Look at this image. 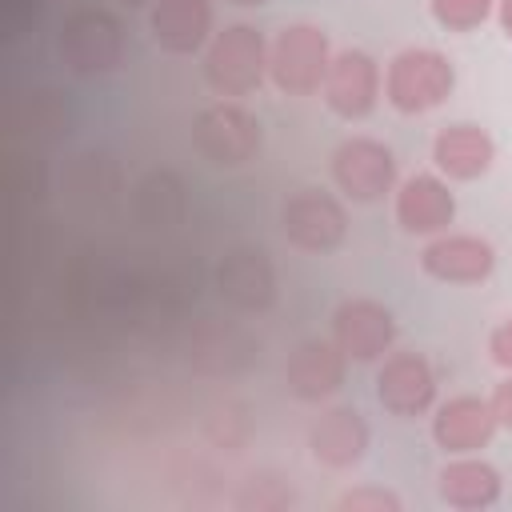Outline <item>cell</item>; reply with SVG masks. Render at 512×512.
Segmentation results:
<instances>
[{
  "instance_id": "18",
  "label": "cell",
  "mask_w": 512,
  "mask_h": 512,
  "mask_svg": "<svg viewBox=\"0 0 512 512\" xmlns=\"http://www.w3.org/2000/svg\"><path fill=\"white\" fill-rule=\"evenodd\" d=\"M436 492L456 512H484V508H496L504 480L480 452H468V456H448L440 464Z\"/></svg>"
},
{
  "instance_id": "16",
  "label": "cell",
  "mask_w": 512,
  "mask_h": 512,
  "mask_svg": "<svg viewBox=\"0 0 512 512\" xmlns=\"http://www.w3.org/2000/svg\"><path fill=\"white\" fill-rule=\"evenodd\" d=\"M152 40L172 56H196L216 36V8L212 0H156L148 8Z\"/></svg>"
},
{
  "instance_id": "5",
  "label": "cell",
  "mask_w": 512,
  "mask_h": 512,
  "mask_svg": "<svg viewBox=\"0 0 512 512\" xmlns=\"http://www.w3.org/2000/svg\"><path fill=\"white\" fill-rule=\"evenodd\" d=\"M332 188L352 204H376L400 184L396 152L376 136H348L328 156Z\"/></svg>"
},
{
  "instance_id": "21",
  "label": "cell",
  "mask_w": 512,
  "mask_h": 512,
  "mask_svg": "<svg viewBox=\"0 0 512 512\" xmlns=\"http://www.w3.org/2000/svg\"><path fill=\"white\" fill-rule=\"evenodd\" d=\"M340 512H400V496L392 488H372V484H360V488H348L340 500H336Z\"/></svg>"
},
{
  "instance_id": "14",
  "label": "cell",
  "mask_w": 512,
  "mask_h": 512,
  "mask_svg": "<svg viewBox=\"0 0 512 512\" xmlns=\"http://www.w3.org/2000/svg\"><path fill=\"white\" fill-rule=\"evenodd\" d=\"M368 444H372V428L364 412H356L352 404H332L308 424V452L316 464L332 472L356 468L368 456Z\"/></svg>"
},
{
  "instance_id": "11",
  "label": "cell",
  "mask_w": 512,
  "mask_h": 512,
  "mask_svg": "<svg viewBox=\"0 0 512 512\" xmlns=\"http://www.w3.org/2000/svg\"><path fill=\"white\" fill-rule=\"evenodd\" d=\"M428 432L444 456H468L492 444V436L500 432V420L492 412V400L460 392V396L436 400V408L428 412Z\"/></svg>"
},
{
  "instance_id": "26",
  "label": "cell",
  "mask_w": 512,
  "mask_h": 512,
  "mask_svg": "<svg viewBox=\"0 0 512 512\" xmlns=\"http://www.w3.org/2000/svg\"><path fill=\"white\" fill-rule=\"evenodd\" d=\"M116 4H124V8H152L156 0H116Z\"/></svg>"
},
{
  "instance_id": "15",
  "label": "cell",
  "mask_w": 512,
  "mask_h": 512,
  "mask_svg": "<svg viewBox=\"0 0 512 512\" xmlns=\"http://www.w3.org/2000/svg\"><path fill=\"white\" fill-rule=\"evenodd\" d=\"M348 356L340 352V344L328 336V340H300L284 364V384L296 400L304 404H320L328 396L340 392L344 384V372H348Z\"/></svg>"
},
{
  "instance_id": "25",
  "label": "cell",
  "mask_w": 512,
  "mask_h": 512,
  "mask_svg": "<svg viewBox=\"0 0 512 512\" xmlns=\"http://www.w3.org/2000/svg\"><path fill=\"white\" fill-rule=\"evenodd\" d=\"M224 4H232V8H260V4H268V0H224Z\"/></svg>"
},
{
  "instance_id": "22",
  "label": "cell",
  "mask_w": 512,
  "mask_h": 512,
  "mask_svg": "<svg viewBox=\"0 0 512 512\" xmlns=\"http://www.w3.org/2000/svg\"><path fill=\"white\" fill-rule=\"evenodd\" d=\"M488 360L496 368L512 372V312L492 324V332H488Z\"/></svg>"
},
{
  "instance_id": "6",
  "label": "cell",
  "mask_w": 512,
  "mask_h": 512,
  "mask_svg": "<svg viewBox=\"0 0 512 512\" xmlns=\"http://www.w3.org/2000/svg\"><path fill=\"white\" fill-rule=\"evenodd\" d=\"M192 140L208 164L240 168L260 156L264 128H260L256 112H248L240 100H212L208 108H200V116L192 124Z\"/></svg>"
},
{
  "instance_id": "10",
  "label": "cell",
  "mask_w": 512,
  "mask_h": 512,
  "mask_svg": "<svg viewBox=\"0 0 512 512\" xmlns=\"http://www.w3.org/2000/svg\"><path fill=\"white\" fill-rule=\"evenodd\" d=\"M332 340L352 364H380L396 348V316L372 296H348L332 312Z\"/></svg>"
},
{
  "instance_id": "2",
  "label": "cell",
  "mask_w": 512,
  "mask_h": 512,
  "mask_svg": "<svg viewBox=\"0 0 512 512\" xmlns=\"http://www.w3.org/2000/svg\"><path fill=\"white\" fill-rule=\"evenodd\" d=\"M456 88V64L440 48H400L384 64V100L400 116H424L440 108Z\"/></svg>"
},
{
  "instance_id": "3",
  "label": "cell",
  "mask_w": 512,
  "mask_h": 512,
  "mask_svg": "<svg viewBox=\"0 0 512 512\" xmlns=\"http://www.w3.org/2000/svg\"><path fill=\"white\" fill-rule=\"evenodd\" d=\"M124 48H128L124 24L108 8L80 4L60 20L56 52H60L64 68L76 72V76H104V72L120 68L124 64Z\"/></svg>"
},
{
  "instance_id": "4",
  "label": "cell",
  "mask_w": 512,
  "mask_h": 512,
  "mask_svg": "<svg viewBox=\"0 0 512 512\" xmlns=\"http://www.w3.org/2000/svg\"><path fill=\"white\" fill-rule=\"evenodd\" d=\"M328 64H332V44L320 24L296 20V24H284L268 40V84L284 96L320 92Z\"/></svg>"
},
{
  "instance_id": "12",
  "label": "cell",
  "mask_w": 512,
  "mask_h": 512,
  "mask_svg": "<svg viewBox=\"0 0 512 512\" xmlns=\"http://www.w3.org/2000/svg\"><path fill=\"white\" fill-rule=\"evenodd\" d=\"M392 216L408 236H440L456 220V192L440 172H412L392 188Z\"/></svg>"
},
{
  "instance_id": "7",
  "label": "cell",
  "mask_w": 512,
  "mask_h": 512,
  "mask_svg": "<svg viewBox=\"0 0 512 512\" xmlns=\"http://www.w3.org/2000/svg\"><path fill=\"white\" fill-rule=\"evenodd\" d=\"M280 232L292 248L328 256L348 240V208L340 192L324 188H296L280 208Z\"/></svg>"
},
{
  "instance_id": "23",
  "label": "cell",
  "mask_w": 512,
  "mask_h": 512,
  "mask_svg": "<svg viewBox=\"0 0 512 512\" xmlns=\"http://www.w3.org/2000/svg\"><path fill=\"white\" fill-rule=\"evenodd\" d=\"M492 412H496V420H500V428H508L512 432V372L492 388Z\"/></svg>"
},
{
  "instance_id": "1",
  "label": "cell",
  "mask_w": 512,
  "mask_h": 512,
  "mask_svg": "<svg viewBox=\"0 0 512 512\" xmlns=\"http://www.w3.org/2000/svg\"><path fill=\"white\" fill-rule=\"evenodd\" d=\"M204 84L220 100H244L268 80V40L256 24H224L200 52Z\"/></svg>"
},
{
  "instance_id": "17",
  "label": "cell",
  "mask_w": 512,
  "mask_h": 512,
  "mask_svg": "<svg viewBox=\"0 0 512 512\" xmlns=\"http://www.w3.org/2000/svg\"><path fill=\"white\" fill-rule=\"evenodd\" d=\"M492 160H496V140L488 128H480L472 120L444 124L432 136V164L444 180H456V184L480 180L492 168Z\"/></svg>"
},
{
  "instance_id": "8",
  "label": "cell",
  "mask_w": 512,
  "mask_h": 512,
  "mask_svg": "<svg viewBox=\"0 0 512 512\" xmlns=\"http://www.w3.org/2000/svg\"><path fill=\"white\" fill-rule=\"evenodd\" d=\"M320 96L328 104L332 116L340 120H364L376 112L380 96H384V68L372 52L364 48H340L332 52L328 76L320 84Z\"/></svg>"
},
{
  "instance_id": "24",
  "label": "cell",
  "mask_w": 512,
  "mask_h": 512,
  "mask_svg": "<svg viewBox=\"0 0 512 512\" xmlns=\"http://www.w3.org/2000/svg\"><path fill=\"white\" fill-rule=\"evenodd\" d=\"M496 24H500V32L512 40V0H496Z\"/></svg>"
},
{
  "instance_id": "9",
  "label": "cell",
  "mask_w": 512,
  "mask_h": 512,
  "mask_svg": "<svg viewBox=\"0 0 512 512\" xmlns=\"http://www.w3.org/2000/svg\"><path fill=\"white\" fill-rule=\"evenodd\" d=\"M436 372H432V360L416 348H392L380 368H376V400L384 412L400 416V420H416V416H428L436 408Z\"/></svg>"
},
{
  "instance_id": "20",
  "label": "cell",
  "mask_w": 512,
  "mask_h": 512,
  "mask_svg": "<svg viewBox=\"0 0 512 512\" xmlns=\"http://www.w3.org/2000/svg\"><path fill=\"white\" fill-rule=\"evenodd\" d=\"M428 8L444 32H476L496 16V0H428Z\"/></svg>"
},
{
  "instance_id": "19",
  "label": "cell",
  "mask_w": 512,
  "mask_h": 512,
  "mask_svg": "<svg viewBox=\"0 0 512 512\" xmlns=\"http://www.w3.org/2000/svg\"><path fill=\"white\" fill-rule=\"evenodd\" d=\"M216 284H220V296H228L232 304L240 308H268L272 300V268L264 260V252H252V248H236L220 260L216 268Z\"/></svg>"
},
{
  "instance_id": "13",
  "label": "cell",
  "mask_w": 512,
  "mask_h": 512,
  "mask_svg": "<svg viewBox=\"0 0 512 512\" xmlns=\"http://www.w3.org/2000/svg\"><path fill=\"white\" fill-rule=\"evenodd\" d=\"M420 268L440 284H484L496 272V248L488 236L448 228L440 236H428L420 252Z\"/></svg>"
}]
</instances>
